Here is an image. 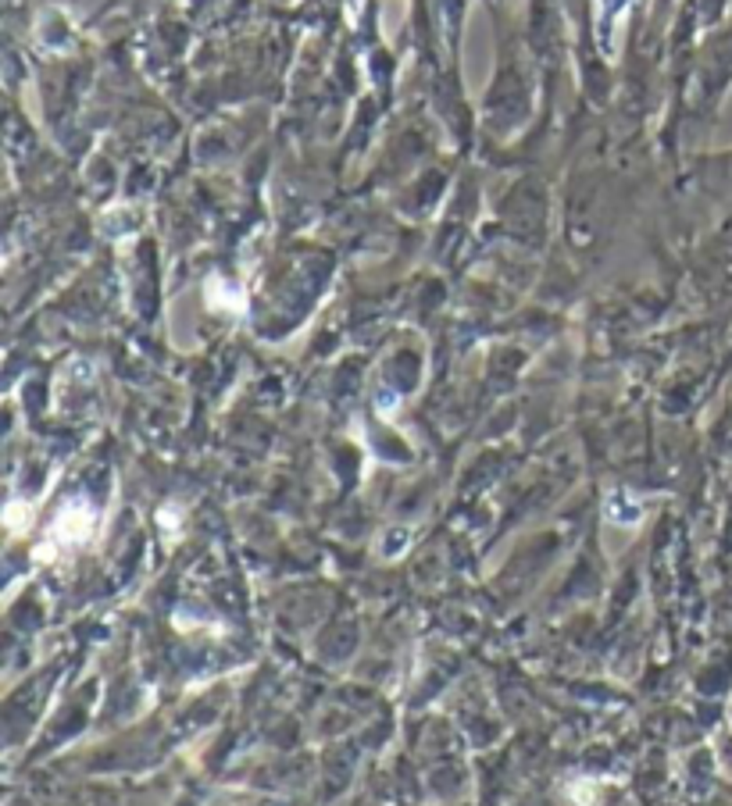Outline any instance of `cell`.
Masks as SVG:
<instances>
[{
	"mask_svg": "<svg viewBox=\"0 0 732 806\" xmlns=\"http://www.w3.org/2000/svg\"><path fill=\"white\" fill-rule=\"evenodd\" d=\"M93 529H97L93 507H89L86 500H68V504L57 511V518H54V525H50V532H47V542L39 546V560H50V556H54V546H57V549L82 546L86 539L93 536Z\"/></svg>",
	"mask_w": 732,
	"mask_h": 806,
	"instance_id": "cell-1",
	"label": "cell"
}]
</instances>
